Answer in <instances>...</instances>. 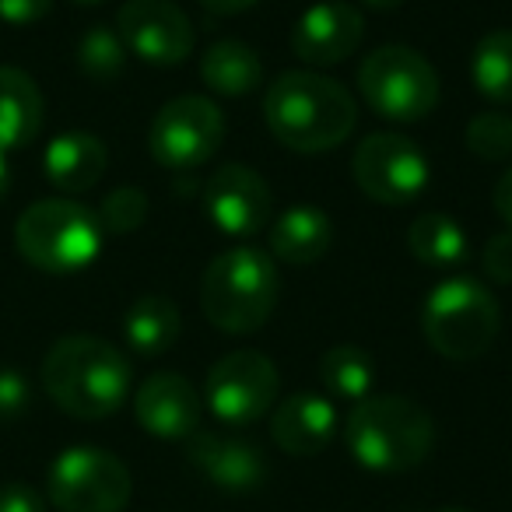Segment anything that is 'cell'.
Masks as SVG:
<instances>
[{
  "mask_svg": "<svg viewBox=\"0 0 512 512\" xmlns=\"http://www.w3.org/2000/svg\"><path fill=\"white\" fill-rule=\"evenodd\" d=\"M43 92L18 67H0V151L29 148L43 130Z\"/></svg>",
  "mask_w": 512,
  "mask_h": 512,
  "instance_id": "cell-20",
  "label": "cell"
},
{
  "mask_svg": "<svg viewBox=\"0 0 512 512\" xmlns=\"http://www.w3.org/2000/svg\"><path fill=\"white\" fill-rule=\"evenodd\" d=\"M467 148L484 162L512 158V120L505 113H477L467 123Z\"/></svg>",
  "mask_w": 512,
  "mask_h": 512,
  "instance_id": "cell-28",
  "label": "cell"
},
{
  "mask_svg": "<svg viewBox=\"0 0 512 512\" xmlns=\"http://www.w3.org/2000/svg\"><path fill=\"white\" fill-rule=\"evenodd\" d=\"M74 4H81V8H92V4H102V0H74Z\"/></svg>",
  "mask_w": 512,
  "mask_h": 512,
  "instance_id": "cell-37",
  "label": "cell"
},
{
  "mask_svg": "<svg viewBox=\"0 0 512 512\" xmlns=\"http://www.w3.org/2000/svg\"><path fill=\"white\" fill-rule=\"evenodd\" d=\"M365 39V18L355 4L344 0H320L309 11H302L292 25V53L309 67H337Z\"/></svg>",
  "mask_w": 512,
  "mask_h": 512,
  "instance_id": "cell-14",
  "label": "cell"
},
{
  "mask_svg": "<svg viewBox=\"0 0 512 512\" xmlns=\"http://www.w3.org/2000/svg\"><path fill=\"white\" fill-rule=\"evenodd\" d=\"M134 418L155 439H190L200 432L204 397L179 372H155L134 393Z\"/></svg>",
  "mask_w": 512,
  "mask_h": 512,
  "instance_id": "cell-15",
  "label": "cell"
},
{
  "mask_svg": "<svg viewBox=\"0 0 512 512\" xmlns=\"http://www.w3.org/2000/svg\"><path fill=\"white\" fill-rule=\"evenodd\" d=\"M274 193L249 165H221L204 186V214L221 235L249 239L271 228Z\"/></svg>",
  "mask_w": 512,
  "mask_h": 512,
  "instance_id": "cell-13",
  "label": "cell"
},
{
  "mask_svg": "<svg viewBox=\"0 0 512 512\" xmlns=\"http://www.w3.org/2000/svg\"><path fill=\"white\" fill-rule=\"evenodd\" d=\"M78 67L85 78L109 85L127 71V46H123L120 32L109 25H92L78 43Z\"/></svg>",
  "mask_w": 512,
  "mask_h": 512,
  "instance_id": "cell-26",
  "label": "cell"
},
{
  "mask_svg": "<svg viewBox=\"0 0 512 512\" xmlns=\"http://www.w3.org/2000/svg\"><path fill=\"white\" fill-rule=\"evenodd\" d=\"M200 81L225 99L253 95L264 85V57L242 39H218L200 57Z\"/></svg>",
  "mask_w": 512,
  "mask_h": 512,
  "instance_id": "cell-21",
  "label": "cell"
},
{
  "mask_svg": "<svg viewBox=\"0 0 512 512\" xmlns=\"http://www.w3.org/2000/svg\"><path fill=\"white\" fill-rule=\"evenodd\" d=\"M341 414L320 393L299 390L285 397L271 414V439L288 456H320L334 442Z\"/></svg>",
  "mask_w": 512,
  "mask_h": 512,
  "instance_id": "cell-17",
  "label": "cell"
},
{
  "mask_svg": "<svg viewBox=\"0 0 512 512\" xmlns=\"http://www.w3.org/2000/svg\"><path fill=\"white\" fill-rule=\"evenodd\" d=\"M320 383L330 397L358 404L376 393V362L358 344H334L320 358Z\"/></svg>",
  "mask_w": 512,
  "mask_h": 512,
  "instance_id": "cell-24",
  "label": "cell"
},
{
  "mask_svg": "<svg viewBox=\"0 0 512 512\" xmlns=\"http://www.w3.org/2000/svg\"><path fill=\"white\" fill-rule=\"evenodd\" d=\"M407 249L425 267H456L467 260V232L456 218L442 211L418 214L407 228Z\"/></svg>",
  "mask_w": 512,
  "mask_h": 512,
  "instance_id": "cell-23",
  "label": "cell"
},
{
  "mask_svg": "<svg viewBox=\"0 0 512 512\" xmlns=\"http://www.w3.org/2000/svg\"><path fill=\"white\" fill-rule=\"evenodd\" d=\"M281 274L274 256L253 246L218 253L200 278V313L225 334H253L274 316Z\"/></svg>",
  "mask_w": 512,
  "mask_h": 512,
  "instance_id": "cell-4",
  "label": "cell"
},
{
  "mask_svg": "<svg viewBox=\"0 0 512 512\" xmlns=\"http://www.w3.org/2000/svg\"><path fill=\"white\" fill-rule=\"evenodd\" d=\"M43 390L78 421L109 418L130 397V362L116 344L95 334L60 337L43 358Z\"/></svg>",
  "mask_w": 512,
  "mask_h": 512,
  "instance_id": "cell-2",
  "label": "cell"
},
{
  "mask_svg": "<svg viewBox=\"0 0 512 512\" xmlns=\"http://www.w3.org/2000/svg\"><path fill=\"white\" fill-rule=\"evenodd\" d=\"M32 407V386L18 369H0V421H18Z\"/></svg>",
  "mask_w": 512,
  "mask_h": 512,
  "instance_id": "cell-30",
  "label": "cell"
},
{
  "mask_svg": "<svg viewBox=\"0 0 512 512\" xmlns=\"http://www.w3.org/2000/svg\"><path fill=\"white\" fill-rule=\"evenodd\" d=\"M264 120L299 155L341 148L358 123V106L341 81L316 71H285L264 95Z\"/></svg>",
  "mask_w": 512,
  "mask_h": 512,
  "instance_id": "cell-1",
  "label": "cell"
},
{
  "mask_svg": "<svg viewBox=\"0 0 512 512\" xmlns=\"http://www.w3.org/2000/svg\"><path fill=\"white\" fill-rule=\"evenodd\" d=\"M8 193H11V165H8V155L0 151V204L8 200Z\"/></svg>",
  "mask_w": 512,
  "mask_h": 512,
  "instance_id": "cell-35",
  "label": "cell"
},
{
  "mask_svg": "<svg viewBox=\"0 0 512 512\" xmlns=\"http://www.w3.org/2000/svg\"><path fill=\"white\" fill-rule=\"evenodd\" d=\"M186 460L221 491L232 495H246L267 484V456L260 453V446L235 435H218V432H193L190 446H186Z\"/></svg>",
  "mask_w": 512,
  "mask_h": 512,
  "instance_id": "cell-16",
  "label": "cell"
},
{
  "mask_svg": "<svg viewBox=\"0 0 512 512\" xmlns=\"http://www.w3.org/2000/svg\"><path fill=\"white\" fill-rule=\"evenodd\" d=\"M53 8V0H0V18L8 25H32L46 18Z\"/></svg>",
  "mask_w": 512,
  "mask_h": 512,
  "instance_id": "cell-32",
  "label": "cell"
},
{
  "mask_svg": "<svg viewBox=\"0 0 512 512\" xmlns=\"http://www.w3.org/2000/svg\"><path fill=\"white\" fill-rule=\"evenodd\" d=\"M481 271L495 285H512V228H502V232H495L484 242Z\"/></svg>",
  "mask_w": 512,
  "mask_h": 512,
  "instance_id": "cell-29",
  "label": "cell"
},
{
  "mask_svg": "<svg viewBox=\"0 0 512 512\" xmlns=\"http://www.w3.org/2000/svg\"><path fill=\"white\" fill-rule=\"evenodd\" d=\"M344 442L365 470L400 474L428 460L435 446V421L418 400L400 393H372L351 404Z\"/></svg>",
  "mask_w": 512,
  "mask_h": 512,
  "instance_id": "cell-3",
  "label": "cell"
},
{
  "mask_svg": "<svg viewBox=\"0 0 512 512\" xmlns=\"http://www.w3.org/2000/svg\"><path fill=\"white\" fill-rule=\"evenodd\" d=\"M0 512H46V502L29 484H0Z\"/></svg>",
  "mask_w": 512,
  "mask_h": 512,
  "instance_id": "cell-31",
  "label": "cell"
},
{
  "mask_svg": "<svg viewBox=\"0 0 512 512\" xmlns=\"http://www.w3.org/2000/svg\"><path fill=\"white\" fill-rule=\"evenodd\" d=\"M204 4V11H211V15H242V11H249L256 4V0H200Z\"/></svg>",
  "mask_w": 512,
  "mask_h": 512,
  "instance_id": "cell-34",
  "label": "cell"
},
{
  "mask_svg": "<svg viewBox=\"0 0 512 512\" xmlns=\"http://www.w3.org/2000/svg\"><path fill=\"white\" fill-rule=\"evenodd\" d=\"M106 232L99 214L78 200H36L15 225V246L25 264L46 274H74L99 260Z\"/></svg>",
  "mask_w": 512,
  "mask_h": 512,
  "instance_id": "cell-6",
  "label": "cell"
},
{
  "mask_svg": "<svg viewBox=\"0 0 512 512\" xmlns=\"http://www.w3.org/2000/svg\"><path fill=\"white\" fill-rule=\"evenodd\" d=\"M116 32L127 53L151 67H179L197 46L193 22L172 0H127L116 15Z\"/></svg>",
  "mask_w": 512,
  "mask_h": 512,
  "instance_id": "cell-12",
  "label": "cell"
},
{
  "mask_svg": "<svg viewBox=\"0 0 512 512\" xmlns=\"http://www.w3.org/2000/svg\"><path fill=\"white\" fill-rule=\"evenodd\" d=\"M267 242H271L274 260L292 267H309V264H320L323 256L330 253V246H334V225H330L327 211L302 204L285 211L267 228Z\"/></svg>",
  "mask_w": 512,
  "mask_h": 512,
  "instance_id": "cell-19",
  "label": "cell"
},
{
  "mask_svg": "<svg viewBox=\"0 0 512 512\" xmlns=\"http://www.w3.org/2000/svg\"><path fill=\"white\" fill-rule=\"evenodd\" d=\"M439 512H470V509H439Z\"/></svg>",
  "mask_w": 512,
  "mask_h": 512,
  "instance_id": "cell-38",
  "label": "cell"
},
{
  "mask_svg": "<svg viewBox=\"0 0 512 512\" xmlns=\"http://www.w3.org/2000/svg\"><path fill=\"white\" fill-rule=\"evenodd\" d=\"M351 172H355L358 190L386 207L414 204L432 183V165H428L425 151L411 137L390 134V130L369 134L358 144Z\"/></svg>",
  "mask_w": 512,
  "mask_h": 512,
  "instance_id": "cell-11",
  "label": "cell"
},
{
  "mask_svg": "<svg viewBox=\"0 0 512 512\" xmlns=\"http://www.w3.org/2000/svg\"><path fill=\"white\" fill-rule=\"evenodd\" d=\"M148 221V193L141 186H120L99 204V225L106 235H130Z\"/></svg>",
  "mask_w": 512,
  "mask_h": 512,
  "instance_id": "cell-27",
  "label": "cell"
},
{
  "mask_svg": "<svg viewBox=\"0 0 512 512\" xmlns=\"http://www.w3.org/2000/svg\"><path fill=\"white\" fill-rule=\"evenodd\" d=\"M46 491L57 512H123L130 502V470L99 446H71L50 463Z\"/></svg>",
  "mask_w": 512,
  "mask_h": 512,
  "instance_id": "cell-8",
  "label": "cell"
},
{
  "mask_svg": "<svg viewBox=\"0 0 512 512\" xmlns=\"http://www.w3.org/2000/svg\"><path fill=\"white\" fill-rule=\"evenodd\" d=\"M421 330L432 351L449 362H474L488 355L502 330V309L488 285L477 278L456 274L425 295Z\"/></svg>",
  "mask_w": 512,
  "mask_h": 512,
  "instance_id": "cell-5",
  "label": "cell"
},
{
  "mask_svg": "<svg viewBox=\"0 0 512 512\" xmlns=\"http://www.w3.org/2000/svg\"><path fill=\"white\" fill-rule=\"evenodd\" d=\"M491 204H495V214L512 228V165L498 176L495 190H491Z\"/></svg>",
  "mask_w": 512,
  "mask_h": 512,
  "instance_id": "cell-33",
  "label": "cell"
},
{
  "mask_svg": "<svg viewBox=\"0 0 512 512\" xmlns=\"http://www.w3.org/2000/svg\"><path fill=\"white\" fill-rule=\"evenodd\" d=\"M358 92L390 123H421L439 106V74L411 46H379L358 67Z\"/></svg>",
  "mask_w": 512,
  "mask_h": 512,
  "instance_id": "cell-7",
  "label": "cell"
},
{
  "mask_svg": "<svg viewBox=\"0 0 512 512\" xmlns=\"http://www.w3.org/2000/svg\"><path fill=\"white\" fill-rule=\"evenodd\" d=\"M225 141V113L207 95H179L155 113L148 127V151L162 169L193 172L218 155Z\"/></svg>",
  "mask_w": 512,
  "mask_h": 512,
  "instance_id": "cell-10",
  "label": "cell"
},
{
  "mask_svg": "<svg viewBox=\"0 0 512 512\" xmlns=\"http://www.w3.org/2000/svg\"><path fill=\"white\" fill-rule=\"evenodd\" d=\"M179 334H183V316L165 295H141L123 316V337L137 355H165L176 348Z\"/></svg>",
  "mask_w": 512,
  "mask_h": 512,
  "instance_id": "cell-22",
  "label": "cell"
},
{
  "mask_svg": "<svg viewBox=\"0 0 512 512\" xmlns=\"http://www.w3.org/2000/svg\"><path fill=\"white\" fill-rule=\"evenodd\" d=\"M278 393V365L264 351L239 348L211 365L204 383V404L221 425L249 428L278 404Z\"/></svg>",
  "mask_w": 512,
  "mask_h": 512,
  "instance_id": "cell-9",
  "label": "cell"
},
{
  "mask_svg": "<svg viewBox=\"0 0 512 512\" xmlns=\"http://www.w3.org/2000/svg\"><path fill=\"white\" fill-rule=\"evenodd\" d=\"M362 4H369L372 11H397L400 4H407V0H362Z\"/></svg>",
  "mask_w": 512,
  "mask_h": 512,
  "instance_id": "cell-36",
  "label": "cell"
},
{
  "mask_svg": "<svg viewBox=\"0 0 512 512\" xmlns=\"http://www.w3.org/2000/svg\"><path fill=\"white\" fill-rule=\"evenodd\" d=\"M109 151L95 134L85 130H67L53 137L43 151V172L57 190L64 193H85L106 176Z\"/></svg>",
  "mask_w": 512,
  "mask_h": 512,
  "instance_id": "cell-18",
  "label": "cell"
},
{
  "mask_svg": "<svg viewBox=\"0 0 512 512\" xmlns=\"http://www.w3.org/2000/svg\"><path fill=\"white\" fill-rule=\"evenodd\" d=\"M470 81L484 99L509 106L512 102V29H495L474 46Z\"/></svg>",
  "mask_w": 512,
  "mask_h": 512,
  "instance_id": "cell-25",
  "label": "cell"
}]
</instances>
